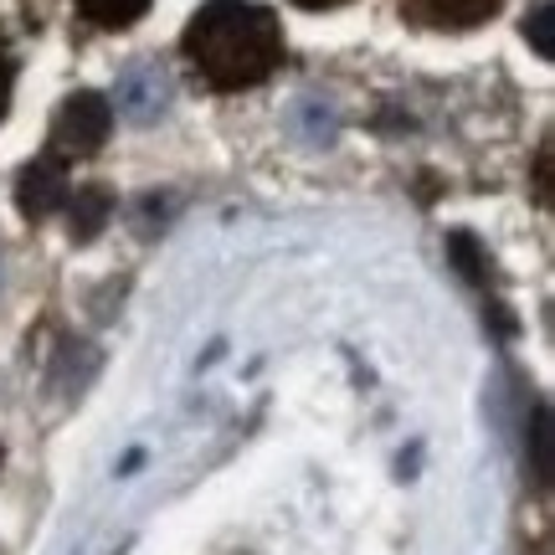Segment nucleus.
I'll return each mask as SVG.
<instances>
[{
    "instance_id": "423d86ee",
    "label": "nucleus",
    "mask_w": 555,
    "mask_h": 555,
    "mask_svg": "<svg viewBox=\"0 0 555 555\" xmlns=\"http://www.w3.org/2000/svg\"><path fill=\"white\" fill-rule=\"evenodd\" d=\"M114 217V201H108V191H78V201H73V237L78 242H93L103 232V221Z\"/></svg>"
},
{
    "instance_id": "7ed1b4c3",
    "label": "nucleus",
    "mask_w": 555,
    "mask_h": 555,
    "mask_svg": "<svg viewBox=\"0 0 555 555\" xmlns=\"http://www.w3.org/2000/svg\"><path fill=\"white\" fill-rule=\"evenodd\" d=\"M67 196H73V191H67V165H62L57 155H41L37 165H26L16 180V206L26 221H47Z\"/></svg>"
},
{
    "instance_id": "0eeeda50",
    "label": "nucleus",
    "mask_w": 555,
    "mask_h": 555,
    "mask_svg": "<svg viewBox=\"0 0 555 555\" xmlns=\"http://www.w3.org/2000/svg\"><path fill=\"white\" fill-rule=\"evenodd\" d=\"M144 5L150 0H78V11L99 26H129V21L144 16Z\"/></svg>"
},
{
    "instance_id": "f257e3e1",
    "label": "nucleus",
    "mask_w": 555,
    "mask_h": 555,
    "mask_svg": "<svg viewBox=\"0 0 555 555\" xmlns=\"http://www.w3.org/2000/svg\"><path fill=\"white\" fill-rule=\"evenodd\" d=\"M185 57L217 88H253L283 62V31L253 0H211L185 26Z\"/></svg>"
},
{
    "instance_id": "9b49d317",
    "label": "nucleus",
    "mask_w": 555,
    "mask_h": 555,
    "mask_svg": "<svg viewBox=\"0 0 555 555\" xmlns=\"http://www.w3.org/2000/svg\"><path fill=\"white\" fill-rule=\"evenodd\" d=\"M294 5H304V11H335V5H345V0H294Z\"/></svg>"
},
{
    "instance_id": "f03ea898",
    "label": "nucleus",
    "mask_w": 555,
    "mask_h": 555,
    "mask_svg": "<svg viewBox=\"0 0 555 555\" xmlns=\"http://www.w3.org/2000/svg\"><path fill=\"white\" fill-rule=\"evenodd\" d=\"M114 129V114L99 93H73V99L57 108V124H52V155L57 159H82L103 150V139Z\"/></svg>"
},
{
    "instance_id": "39448f33",
    "label": "nucleus",
    "mask_w": 555,
    "mask_h": 555,
    "mask_svg": "<svg viewBox=\"0 0 555 555\" xmlns=\"http://www.w3.org/2000/svg\"><path fill=\"white\" fill-rule=\"evenodd\" d=\"M499 11V0H412V16H422L427 26H478V21H489Z\"/></svg>"
},
{
    "instance_id": "1a4fd4ad",
    "label": "nucleus",
    "mask_w": 555,
    "mask_h": 555,
    "mask_svg": "<svg viewBox=\"0 0 555 555\" xmlns=\"http://www.w3.org/2000/svg\"><path fill=\"white\" fill-rule=\"evenodd\" d=\"M525 31L535 37L540 57H551V5H535V21H525Z\"/></svg>"
},
{
    "instance_id": "20e7f679",
    "label": "nucleus",
    "mask_w": 555,
    "mask_h": 555,
    "mask_svg": "<svg viewBox=\"0 0 555 555\" xmlns=\"http://www.w3.org/2000/svg\"><path fill=\"white\" fill-rule=\"evenodd\" d=\"M165 103H170V88H165V78H159L155 67H134L129 78H124L119 88V108L129 114V119H155V114H165Z\"/></svg>"
},
{
    "instance_id": "9d476101",
    "label": "nucleus",
    "mask_w": 555,
    "mask_h": 555,
    "mask_svg": "<svg viewBox=\"0 0 555 555\" xmlns=\"http://www.w3.org/2000/svg\"><path fill=\"white\" fill-rule=\"evenodd\" d=\"M5 103H11V67L0 57V119H5Z\"/></svg>"
},
{
    "instance_id": "6e6552de",
    "label": "nucleus",
    "mask_w": 555,
    "mask_h": 555,
    "mask_svg": "<svg viewBox=\"0 0 555 555\" xmlns=\"http://www.w3.org/2000/svg\"><path fill=\"white\" fill-rule=\"evenodd\" d=\"M535 437H530V453H535V478L540 483H551V412L545 406H535Z\"/></svg>"
}]
</instances>
